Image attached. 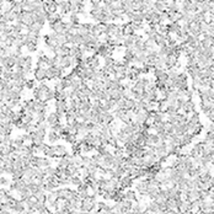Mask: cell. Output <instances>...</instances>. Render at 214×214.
<instances>
[{"label":"cell","mask_w":214,"mask_h":214,"mask_svg":"<svg viewBox=\"0 0 214 214\" xmlns=\"http://www.w3.org/2000/svg\"><path fill=\"white\" fill-rule=\"evenodd\" d=\"M153 38H154V41H155V46H159L160 48L167 46V42H166V39L160 35V33H156V35L153 37Z\"/></svg>","instance_id":"ba28073f"},{"label":"cell","mask_w":214,"mask_h":214,"mask_svg":"<svg viewBox=\"0 0 214 214\" xmlns=\"http://www.w3.org/2000/svg\"><path fill=\"white\" fill-rule=\"evenodd\" d=\"M86 112H87V110H84V108H79V116H85L86 114Z\"/></svg>","instance_id":"11a10c76"},{"label":"cell","mask_w":214,"mask_h":214,"mask_svg":"<svg viewBox=\"0 0 214 214\" xmlns=\"http://www.w3.org/2000/svg\"><path fill=\"white\" fill-rule=\"evenodd\" d=\"M26 66L32 68V57L31 55H27V57H26Z\"/></svg>","instance_id":"f907efd6"},{"label":"cell","mask_w":214,"mask_h":214,"mask_svg":"<svg viewBox=\"0 0 214 214\" xmlns=\"http://www.w3.org/2000/svg\"><path fill=\"white\" fill-rule=\"evenodd\" d=\"M26 87H27V89L35 87V81L31 80V79H27V81H26ZM26 87H25V89H26Z\"/></svg>","instance_id":"7dc6e473"},{"label":"cell","mask_w":214,"mask_h":214,"mask_svg":"<svg viewBox=\"0 0 214 214\" xmlns=\"http://www.w3.org/2000/svg\"><path fill=\"white\" fill-rule=\"evenodd\" d=\"M72 65H73V63H72V57H69V55L59 57V66H60L62 69L70 68Z\"/></svg>","instance_id":"3957f363"},{"label":"cell","mask_w":214,"mask_h":214,"mask_svg":"<svg viewBox=\"0 0 214 214\" xmlns=\"http://www.w3.org/2000/svg\"><path fill=\"white\" fill-rule=\"evenodd\" d=\"M149 207L151 209H153V212H154V214L155 213H159V204L155 201H151V203L149 204Z\"/></svg>","instance_id":"f35d334b"},{"label":"cell","mask_w":214,"mask_h":214,"mask_svg":"<svg viewBox=\"0 0 214 214\" xmlns=\"http://www.w3.org/2000/svg\"><path fill=\"white\" fill-rule=\"evenodd\" d=\"M213 108H214V103H210L209 101L201 102V110H202V112L204 114H207L210 110H213Z\"/></svg>","instance_id":"7c38bea8"},{"label":"cell","mask_w":214,"mask_h":214,"mask_svg":"<svg viewBox=\"0 0 214 214\" xmlns=\"http://www.w3.org/2000/svg\"><path fill=\"white\" fill-rule=\"evenodd\" d=\"M16 66H26V57H18L17 59H16Z\"/></svg>","instance_id":"d590c367"},{"label":"cell","mask_w":214,"mask_h":214,"mask_svg":"<svg viewBox=\"0 0 214 214\" xmlns=\"http://www.w3.org/2000/svg\"><path fill=\"white\" fill-rule=\"evenodd\" d=\"M124 197L128 199V201H131V202H133V201H137L138 199V197H137V193L134 191H132V190H128L127 192H124Z\"/></svg>","instance_id":"d6986e66"},{"label":"cell","mask_w":214,"mask_h":214,"mask_svg":"<svg viewBox=\"0 0 214 214\" xmlns=\"http://www.w3.org/2000/svg\"><path fill=\"white\" fill-rule=\"evenodd\" d=\"M11 132H12V124L6 125L5 127V135H11Z\"/></svg>","instance_id":"816d5d0a"},{"label":"cell","mask_w":214,"mask_h":214,"mask_svg":"<svg viewBox=\"0 0 214 214\" xmlns=\"http://www.w3.org/2000/svg\"><path fill=\"white\" fill-rule=\"evenodd\" d=\"M164 72H166V70H162V69H159V68H154V70H153V74H154V76L158 77L161 75V74H164Z\"/></svg>","instance_id":"60d3db41"},{"label":"cell","mask_w":214,"mask_h":214,"mask_svg":"<svg viewBox=\"0 0 214 214\" xmlns=\"http://www.w3.org/2000/svg\"><path fill=\"white\" fill-rule=\"evenodd\" d=\"M33 74H35V79L39 83H43V80H46V70L44 69L36 68L33 70Z\"/></svg>","instance_id":"8992f818"},{"label":"cell","mask_w":214,"mask_h":214,"mask_svg":"<svg viewBox=\"0 0 214 214\" xmlns=\"http://www.w3.org/2000/svg\"><path fill=\"white\" fill-rule=\"evenodd\" d=\"M57 41H58L59 47H60V46H65V44H66V38H65V36H58Z\"/></svg>","instance_id":"ab89813d"},{"label":"cell","mask_w":214,"mask_h":214,"mask_svg":"<svg viewBox=\"0 0 214 214\" xmlns=\"http://www.w3.org/2000/svg\"><path fill=\"white\" fill-rule=\"evenodd\" d=\"M79 35H80V36H83V37H85V36H89V31H87V30L84 27L81 22H80V25H79Z\"/></svg>","instance_id":"74e56055"},{"label":"cell","mask_w":214,"mask_h":214,"mask_svg":"<svg viewBox=\"0 0 214 214\" xmlns=\"http://www.w3.org/2000/svg\"><path fill=\"white\" fill-rule=\"evenodd\" d=\"M114 114L113 113H111V112H107L106 114H105V125H108V124H111V123H113L114 122Z\"/></svg>","instance_id":"d4e9b609"},{"label":"cell","mask_w":214,"mask_h":214,"mask_svg":"<svg viewBox=\"0 0 214 214\" xmlns=\"http://www.w3.org/2000/svg\"><path fill=\"white\" fill-rule=\"evenodd\" d=\"M22 122L26 123V124H32V122H33V114H30V113L24 114V117H22Z\"/></svg>","instance_id":"f546056e"},{"label":"cell","mask_w":214,"mask_h":214,"mask_svg":"<svg viewBox=\"0 0 214 214\" xmlns=\"http://www.w3.org/2000/svg\"><path fill=\"white\" fill-rule=\"evenodd\" d=\"M65 140L68 143L70 144H74V143H76L77 142V135H72V134H68L65 137Z\"/></svg>","instance_id":"8d00e7d4"},{"label":"cell","mask_w":214,"mask_h":214,"mask_svg":"<svg viewBox=\"0 0 214 214\" xmlns=\"http://www.w3.org/2000/svg\"><path fill=\"white\" fill-rule=\"evenodd\" d=\"M24 144H25L24 137H22V135H17L16 138L14 139V144H12V145H15V146H21V145H24Z\"/></svg>","instance_id":"83f0119b"},{"label":"cell","mask_w":214,"mask_h":214,"mask_svg":"<svg viewBox=\"0 0 214 214\" xmlns=\"http://www.w3.org/2000/svg\"><path fill=\"white\" fill-rule=\"evenodd\" d=\"M193 114H192V117H188V122H190L191 124H193V125H197L199 124L201 122H199V114L197 112H192Z\"/></svg>","instance_id":"7402d4cb"},{"label":"cell","mask_w":214,"mask_h":214,"mask_svg":"<svg viewBox=\"0 0 214 214\" xmlns=\"http://www.w3.org/2000/svg\"><path fill=\"white\" fill-rule=\"evenodd\" d=\"M52 146H53L57 156L62 158V156H66V155H68V150L65 149L64 145H52Z\"/></svg>","instance_id":"52a82bcc"},{"label":"cell","mask_w":214,"mask_h":214,"mask_svg":"<svg viewBox=\"0 0 214 214\" xmlns=\"http://www.w3.org/2000/svg\"><path fill=\"white\" fill-rule=\"evenodd\" d=\"M52 72H53V74H54V79H59L60 80L62 77H63V72H64V69H62L60 66H52Z\"/></svg>","instance_id":"9a60e30c"},{"label":"cell","mask_w":214,"mask_h":214,"mask_svg":"<svg viewBox=\"0 0 214 214\" xmlns=\"http://www.w3.org/2000/svg\"><path fill=\"white\" fill-rule=\"evenodd\" d=\"M7 66H9V68H14V66H16V59L12 58V57L6 58V68Z\"/></svg>","instance_id":"836d02e7"},{"label":"cell","mask_w":214,"mask_h":214,"mask_svg":"<svg viewBox=\"0 0 214 214\" xmlns=\"http://www.w3.org/2000/svg\"><path fill=\"white\" fill-rule=\"evenodd\" d=\"M51 212V210L49 209H48V205L46 204V205H44V207H42V208H41L39 209V212H38V214H48V213H49Z\"/></svg>","instance_id":"bcb514c9"},{"label":"cell","mask_w":214,"mask_h":214,"mask_svg":"<svg viewBox=\"0 0 214 214\" xmlns=\"http://www.w3.org/2000/svg\"><path fill=\"white\" fill-rule=\"evenodd\" d=\"M164 129H165V132L167 133L169 135H172V134H175V125L173 124H170L166 122L165 125H164Z\"/></svg>","instance_id":"484cf974"},{"label":"cell","mask_w":214,"mask_h":214,"mask_svg":"<svg viewBox=\"0 0 214 214\" xmlns=\"http://www.w3.org/2000/svg\"><path fill=\"white\" fill-rule=\"evenodd\" d=\"M135 103H137V101H135L134 98L127 97V98H125V101H124V108L127 110V111H132L133 108H134Z\"/></svg>","instance_id":"4fadbf2b"},{"label":"cell","mask_w":214,"mask_h":214,"mask_svg":"<svg viewBox=\"0 0 214 214\" xmlns=\"http://www.w3.org/2000/svg\"><path fill=\"white\" fill-rule=\"evenodd\" d=\"M85 62L87 63L89 68H91L94 70L100 68V60H98V58L96 57V55H90V57L85 58Z\"/></svg>","instance_id":"7a4b0ae2"},{"label":"cell","mask_w":214,"mask_h":214,"mask_svg":"<svg viewBox=\"0 0 214 214\" xmlns=\"http://www.w3.org/2000/svg\"><path fill=\"white\" fill-rule=\"evenodd\" d=\"M6 48H7V46L5 42H0V49H6Z\"/></svg>","instance_id":"6f0895ef"},{"label":"cell","mask_w":214,"mask_h":214,"mask_svg":"<svg viewBox=\"0 0 214 214\" xmlns=\"http://www.w3.org/2000/svg\"><path fill=\"white\" fill-rule=\"evenodd\" d=\"M70 53V47L68 44H65V46H60L58 47V55L59 57H64V55H69Z\"/></svg>","instance_id":"2e32d148"},{"label":"cell","mask_w":214,"mask_h":214,"mask_svg":"<svg viewBox=\"0 0 214 214\" xmlns=\"http://www.w3.org/2000/svg\"><path fill=\"white\" fill-rule=\"evenodd\" d=\"M123 47L124 48H132V47H134V38H133V36H124V38H123Z\"/></svg>","instance_id":"5bb4252c"},{"label":"cell","mask_w":214,"mask_h":214,"mask_svg":"<svg viewBox=\"0 0 214 214\" xmlns=\"http://www.w3.org/2000/svg\"><path fill=\"white\" fill-rule=\"evenodd\" d=\"M48 166H51V161L48 160V158L38 156V159H37V167L46 169V167H48Z\"/></svg>","instance_id":"9c48e42d"},{"label":"cell","mask_w":214,"mask_h":214,"mask_svg":"<svg viewBox=\"0 0 214 214\" xmlns=\"http://www.w3.org/2000/svg\"><path fill=\"white\" fill-rule=\"evenodd\" d=\"M63 127H64V125H62V123L59 122V123L52 125V127H51V131H53V132H55V133H58V134H60L62 131H63Z\"/></svg>","instance_id":"1f68e13d"},{"label":"cell","mask_w":214,"mask_h":214,"mask_svg":"<svg viewBox=\"0 0 214 214\" xmlns=\"http://www.w3.org/2000/svg\"><path fill=\"white\" fill-rule=\"evenodd\" d=\"M24 171H22V170H15L14 171V173L11 176H12V179L14 180H20V179H22V177H24Z\"/></svg>","instance_id":"d6a6232c"},{"label":"cell","mask_w":214,"mask_h":214,"mask_svg":"<svg viewBox=\"0 0 214 214\" xmlns=\"http://www.w3.org/2000/svg\"><path fill=\"white\" fill-rule=\"evenodd\" d=\"M117 138V140L118 142H119L122 145H124L125 143L128 142V134H125L124 132H122V131H119V129H118V132L116 133V135H114Z\"/></svg>","instance_id":"30bf717a"},{"label":"cell","mask_w":214,"mask_h":214,"mask_svg":"<svg viewBox=\"0 0 214 214\" xmlns=\"http://www.w3.org/2000/svg\"><path fill=\"white\" fill-rule=\"evenodd\" d=\"M70 182H72L74 186H80V184H83V180L80 179V176H72V180H70Z\"/></svg>","instance_id":"4dcf8cb0"},{"label":"cell","mask_w":214,"mask_h":214,"mask_svg":"<svg viewBox=\"0 0 214 214\" xmlns=\"http://www.w3.org/2000/svg\"><path fill=\"white\" fill-rule=\"evenodd\" d=\"M181 28V26L179 22H171L170 25H167V30H169V33L171 35V33H175L176 35V32L179 31V30Z\"/></svg>","instance_id":"e0dca14e"},{"label":"cell","mask_w":214,"mask_h":214,"mask_svg":"<svg viewBox=\"0 0 214 214\" xmlns=\"http://www.w3.org/2000/svg\"><path fill=\"white\" fill-rule=\"evenodd\" d=\"M202 142L204 144H213V142H214V132H207L205 137L203 138Z\"/></svg>","instance_id":"ac0fdd59"},{"label":"cell","mask_w":214,"mask_h":214,"mask_svg":"<svg viewBox=\"0 0 214 214\" xmlns=\"http://www.w3.org/2000/svg\"><path fill=\"white\" fill-rule=\"evenodd\" d=\"M65 119H66V124H69V125H74V124L76 123V117L73 116V114H68V113H66L65 114Z\"/></svg>","instance_id":"4316f807"},{"label":"cell","mask_w":214,"mask_h":214,"mask_svg":"<svg viewBox=\"0 0 214 214\" xmlns=\"http://www.w3.org/2000/svg\"><path fill=\"white\" fill-rule=\"evenodd\" d=\"M107 105H108L111 108H116V106H117V101L114 98H110L108 101H107Z\"/></svg>","instance_id":"7bdbcfd3"},{"label":"cell","mask_w":214,"mask_h":214,"mask_svg":"<svg viewBox=\"0 0 214 214\" xmlns=\"http://www.w3.org/2000/svg\"><path fill=\"white\" fill-rule=\"evenodd\" d=\"M135 188H137V192L140 194V196H148V181L145 179H143L140 182H138L135 184Z\"/></svg>","instance_id":"6da1fadb"},{"label":"cell","mask_w":214,"mask_h":214,"mask_svg":"<svg viewBox=\"0 0 214 214\" xmlns=\"http://www.w3.org/2000/svg\"><path fill=\"white\" fill-rule=\"evenodd\" d=\"M0 183H1V186H7V184H9V182H7V180H6L5 176L0 177Z\"/></svg>","instance_id":"f5cc1de1"},{"label":"cell","mask_w":214,"mask_h":214,"mask_svg":"<svg viewBox=\"0 0 214 214\" xmlns=\"http://www.w3.org/2000/svg\"><path fill=\"white\" fill-rule=\"evenodd\" d=\"M205 116L208 117V119H209V121H210V122H212V123H213V121H214V108H213V110H210L209 112L205 114Z\"/></svg>","instance_id":"f6af8a7d"},{"label":"cell","mask_w":214,"mask_h":214,"mask_svg":"<svg viewBox=\"0 0 214 214\" xmlns=\"http://www.w3.org/2000/svg\"><path fill=\"white\" fill-rule=\"evenodd\" d=\"M124 101H125V98H121V100H118V101H117V106H116V108H124Z\"/></svg>","instance_id":"ee69618b"},{"label":"cell","mask_w":214,"mask_h":214,"mask_svg":"<svg viewBox=\"0 0 214 214\" xmlns=\"http://www.w3.org/2000/svg\"><path fill=\"white\" fill-rule=\"evenodd\" d=\"M204 146H205V144L203 143V142H198V143H196L194 144V150L197 151V154H198V156H201L202 153H203V150H204Z\"/></svg>","instance_id":"cb8c5ba5"},{"label":"cell","mask_w":214,"mask_h":214,"mask_svg":"<svg viewBox=\"0 0 214 214\" xmlns=\"http://www.w3.org/2000/svg\"><path fill=\"white\" fill-rule=\"evenodd\" d=\"M46 122H47L48 125H51V127H52V125H54V124H57V123H59V122H60V117H59L58 114H57V112H51V113L47 116Z\"/></svg>","instance_id":"5b68a950"},{"label":"cell","mask_w":214,"mask_h":214,"mask_svg":"<svg viewBox=\"0 0 214 214\" xmlns=\"http://www.w3.org/2000/svg\"><path fill=\"white\" fill-rule=\"evenodd\" d=\"M44 43H46L47 48H49V49H52V48H58L59 44H58V41L53 38L51 35H47L44 36Z\"/></svg>","instance_id":"277c9868"},{"label":"cell","mask_w":214,"mask_h":214,"mask_svg":"<svg viewBox=\"0 0 214 214\" xmlns=\"http://www.w3.org/2000/svg\"><path fill=\"white\" fill-rule=\"evenodd\" d=\"M59 138H60V137H59L58 133H55L53 131H51L49 133H48V142H49L51 144H54Z\"/></svg>","instance_id":"44dd1931"},{"label":"cell","mask_w":214,"mask_h":214,"mask_svg":"<svg viewBox=\"0 0 214 214\" xmlns=\"http://www.w3.org/2000/svg\"><path fill=\"white\" fill-rule=\"evenodd\" d=\"M37 53H38V58H42V57H44V55H46V54H44V52H43V51H38V52H37Z\"/></svg>","instance_id":"680465c9"},{"label":"cell","mask_w":214,"mask_h":214,"mask_svg":"<svg viewBox=\"0 0 214 214\" xmlns=\"http://www.w3.org/2000/svg\"><path fill=\"white\" fill-rule=\"evenodd\" d=\"M59 85L62 86L63 90H69L70 89V81L68 80V77H62L60 80H59Z\"/></svg>","instance_id":"603a6c76"},{"label":"cell","mask_w":214,"mask_h":214,"mask_svg":"<svg viewBox=\"0 0 214 214\" xmlns=\"http://www.w3.org/2000/svg\"><path fill=\"white\" fill-rule=\"evenodd\" d=\"M26 48H27L28 52H36L37 51V46H35V44H32V43H30L28 46H26Z\"/></svg>","instance_id":"681fc988"},{"label":"cell","mask_w":214,"mask_h":214,"mask_svg":"<svg viewBox=\"0 0 214 214\" xmlns=\"http://www.w3.org/2000/svg\"><path fill=\"white\" fill-rule=\"evenodd\" d=\"M9 191H10V190H9ZM9 191H6L5 188H1V190H0V197H1V201H4V199H5L6 194L9 193Z\"/></svg>","instance_id":"c3c4849f"},{"label":"cell","mask_w":214,"mask_h":214,"mask_svg":"<svg viewBox=\"0 0 214 214\" xmlns=\"http://www.w3.org/2000/svg\"><path fill=\"white\" fill-rule=\"evenodd\" d=\"M116 60L112 58V57H107V58H103V64H105V66H114V64H116Z\"/></svg>","instance_id":"f1b7e54d"},{"label":"cell","mask_w":214,"mask_h":214,"mask_svg":"<svg viewBox=\"0 0 214 214\" xmlns=\"http://www.w3.org/2000/svg\"><path fill=\"white\" fill-rule=\"evenodd\" d=\"M188 155H190V156H193V158L198 156V154H197V151L194 150V148H192V149H191V151H190V153H188Z\"/></svg>","instance_id":"db71d44e"},{"label":"cell","mask_w":214,"mask_h":214,"mask_svg":"<svg viewBox=\"0 0 214 214\" xmlns=\"http://www.w3.org/2000/svg\"><path fill=\"white\" fill-rule=\"evenodd\" d=\"M144 43H145V47L146 48H155V41L154 38H146V39H144Z\"/></svg>","instance_id":"e575fe53"},{"label":"cell","mask_w":214,"mask_h":214,"mask_svg":"<svg viewBox=\"0 0 214 214\" xmlns=\"http://www.w3.org/2000/svg\"><path fill=\"white\" fill-rule=\"evenodd\" d=\"M44 190H46V192H55L58 190V184L52 183V182H46L44 183Z\"/></svg>","instance_id":"ffe728a7"},{"label":"cell","mask_w":214,"mask_h":214,"mask_svg":"<svg viewBox=\"0 0 214 214\" xmlns=\"http://www.w3.org/2000/svg\"><path fill=\"white\" fill-rule=\"evenodd\" d=\"M207 132H214V124L210 123L208 127H207Z\"/></svg>","instance_id":"9f6ffc18"},{"label":"cell","mask_w":214,"mask_h":214,"mask_svg":"<svg viewBox=\"0 0 214 214\" xmlns=\"http://www.w3.org/2000/svg\"><path fill=\"white\" fill-rule=\"evenodd\" d=\"M46 79H48V80L54 79V74H53V72H52V69H51V68L46 69Z\"/></svg>","instance_id":"b9f144b4"},{"label":"cell","mask_w":214,"mask_h":214,"mask_svg":"<svg viewBox=\"0 0 214 214\" xmlns=\"http://www.w3.org/2000/svg\"><path fill=\"white\" fill-rule=\"evenodd\" d=\"M122 31H123V35L124 36H134L135 35V30L129 24L122 26Z\"/></svg>","instance_id":"8fae6325"}]
</instances>
